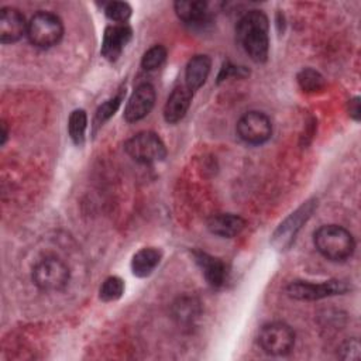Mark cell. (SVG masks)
<instances>
[{
	"mask_svg": "<svg viewBox=\"0 0 361 361\" xmlns=\"http://www.w3.org/2000/svg\"><path fill=\"white\" fill-rule=\"evenodd\" d=\"M235 32L240 45L254 62L262 63L267 61L269 51V24L261 10L247 11L238 20Z\"/></svg>",
	"mask_w": 361,
	"mask_h": 361,
	"instance_id": "cell-1",
	"label": "cell"
},
{
	"mask_svg": "<svg viewBox=\"0 0 361 361\" xmlns=\"http://www.w3.org/2000/svg\"><path fill=\"white\" fill-rule=\"evenodd\" d=\"M313 243L324 258L336 262L350 258L355 248L353 234L337 224L319 227L313 234Z\"/></svg>",
	"mask_w": 361,
	"mask_h": 361,
	"instance_id": "cell-2",
	"label": "cell"
},
{
	"mask_svg": "<svg viewBox=\"0 0 361 361\" xmlns=\"http://www.w3.org/2000/svg\"><path fill=\"white\" fill-rule=\"evenodd\" d=\"M69 268L58 257L41 258L32 268V282L42 292L62 290L69 282Z\"/></svg>",
	"mask_w": 361,
	"mask_h": 361,
	"instance_id": "cell-3",
	"label": "cell"
},
{
	"mask_svg": "<svg viewBox=\"0 0 361 361\" xmlns=\"http://www.w3.org/2000/svg\"><path fill=\"white\" fill-rule=\"evenodd\" d=\"M62 35V20L54 13L38 11L28 21L27 37L37 48H51L61 41Z\"/></svg>",
	"mask_w": 361,
	"mask_h": 361,
	"instance_id": "cell-4",
	"label": "cell"
},
{
	"mask_svg": "<svg viewBox=\"0 0 361 361\" xmlns=\"http://www.w3.org/2000/svg\"><path fill=\"white\" fill-rule=\"evenodd\" d=\"M126 152L137 162L152 164L166 157V147L158 134L141 131L130 137L124 144Z\"/></svg>",
	"mask_w": 361,
	"mask_h": 361,
	"instance_id": "cell-5",
	"label": "cell"
},
{
	"mask_svg": "<svg viewBox=\"0 0 361 361\" xmlns=\"http://www.w3.org/2000/svg\"><path fill=\"white\" fill-rule=\"evenodd\" d=\"M258 344L269 355H286L295 345V331L283 322L267 323L258 333Z\"/></svg>",
	"mask_w": 361,
	"mask_h": 361,
	"instance_id": "cell-6",
	"label": "cell"
},
{
	"mask_svg": "<svg viewBox=\"0 0 361 361\" xmlns=\"http://www.w3.org/2000/svg\"><path fill=\"white\" fill-rule=\"evenodd\" d=\"M350 289L347 282L340 279H330L320 283L306 282V281H295L290 282L286 288V292L290 298L298 300H319L323 298L343 295Z\"/></svg>",
	"mask_w": 361,
	"mask_h": 361,
	"instance_id": "cell-7",
	"label": "cell"
},
{
	"mask_svg": "<svg viewBox=\"0 0 361 361\" xmlns=\"http://www.w3.org/2000/svg\"><path fill=\"white\" fill-rule=\"evenodd\" d=\"M314 207V200H307L300 207H298L290 216H288L275 230L272 235V245L281 251L289 248L298 231L302 228L303 223H306L307 219L312 216Z\"/></svg>",
	"mask_w": 361,
	"mask_h": 361,
	"instance_id": "cell-8",
	"label": "cell"
},
{
	"mask_svg": "<svg viewBox=\"0 0 361 361\" xmlns=\"http://www.w3.org/2000/svg\"><path fill=\"white\" fill-rule=\"evenodd\" d=\"M235 130L244 142L252 145L264 144L272 135L271 120L262 111H248L241 116Z\"/></svg>",
	"mask_w": 361,
	"mask_h": 361,
	"instance_id": "cell-9",
	"label": "cell"
},
{
	"mask_svg": "<svg viewBox=\"0 0 361 361\" xmlns=\"http://www.w3.org/2000/svg\"><path fill=\"white\" fill-rule=\"evenodd\" d=\"M155 104V89L151 83H141L138 85L134 92L131 93L126 109H124V118L128 123H134L142 120L145 116L149 114Z\"/></svg>",
	"mask_w": 361,
	"mask_h": 361,
	"instance_id": "cell-10",
	"label": "cell"
},
{
	"mask_svg": "<svg viewBox=\"0 0 361 361\" xmlns=\"http://www.w3.org/2000/svg\"><path fill=\"white\" fill-rule=\"evenodd\" d=\"M133 30L131 27L126 24H111L106 27L102 41V49L100 54L110 62H114L118 59L121 52L124 51L126 45L131 41Z\"/></svg>",
	"mask_w": 361,
	"mask_h": 361,
	"instance_id": "cell-11",
	"label": "cell"
},
{
	"mask_svg": "<svg viewBox=\"0 0 361 361\" xmlns=\"http://www.w3.org/2000/svg\"><path fill=\"white\" fill-rule=\"evenodd\" d=\"M27 25L24 16L14 7H3L0 13V41L1 44H11L18 41L24 34L27 35Z\"/></svg>",
	"mask_w": 361,
	"mask_h": 361,
	"instance_id": "cell-12",
	"label": "cell"
},
{
	"mask_svg": "<svg viewBox=\"0 0 361 361\" xmlns=\"http://www.w3.org/2000/svg\"><path fill=\"white\" fill-rule=\"evenodd\" d=\"M192 97H193V92L186 85L176 86L168 96L166 103L164 106L165 121L169 124H175L180 121L190 107Z\"/></svg>",
	"mask_w": 361,
	"mask_h": 361,
	"instance_id": "cell-13",
	"label": "cell"
},
{
	"mask_svg": "<svg viewBox=\"0 0 361 361\" xmlns=\"http://www.w3.org/2000/svg\"><path fill=\"white\" fill-rule=\"evenodd\" d=\"M195 259L197 265L200 267L207 283L213 288H220L224 285L227 279V268L226 264L216 258L212 257L203 251H195Z\"/></svg>",
	"mask_w": 361,
	"mask_h": 361,
	"instance_id": "cell-14",
	"label": "cell"
},
{
	"mask_svg": "<svg viewBox=\"0 0 361 361\" xmlns=\"http://www.w3.org/2000/svg\"><path fill=\"white\" fill-rule=\"evenodd\" d=\"M244 227H245V220L231 213H220V214L212 216L207 221L209 231L224 238H231L240 234Z\"/></svg>",
	"mask_w": 361,
	"mask_h": 361,
	"instance_id": "cell-15",
	"label": "cell"
},
{
	"mask_svg": "<svg viewBox=\"0 0 361 361\" xmlns=\"http://www.w3.org/2000/svg\"><path fill=\"white\" fill-rule=\"evenodd\" d=\"M212 61L207 55H195L189 59L185 69V85L192 90H197L204 85L210 73Z\"/></svg>",
	"mask_w": 361,
	"mask_h": 361,
	"instance_id": "cell-16",
	"label": "cell"
},
{
	"mask_svg": "<svg viewBox=\"0 0 361 361\" xmlns=\"http://www.w3.org/2000/svg\"><path fill=\"white\" fill-rule=\"evenodd\" d=\"M162 252L154 247H145L137 251L131 261V271L138 278L148 276L159 264Z\"/></svg>",
	"mask_w": 361,
	"mask_h": 361,
	"instance_id": "cell-17",
	"label": "cell"
},
{
	"mask_svg": "<svg viewBox=\"0 0 361 361\" xmlns=\"http://www.w3.org/2000/svg\"><path fill=\"white\" fill-rule=\"evenodd\" d=\"M175 13L186 24H200L207 20L209 4L206 1H192V0H179L173 4Z\"/></svg>",
	"mask_w": 361,
	"mask_h": 361,
	"instance_id": "cell-18",
	"label": "cell"
},
{
	"mask_svg": "<svg viewBox=\"0 0 361 361\" xmlns=\"http://www.w3.org/2000/svg\"><path fill=\"white\" fill-rule=\"evenodd\" d=\"M87 127V116L86 111L82 109L73 110L68 120V131L71 140L76 145H82L85 142V133Z\"/></svg>",
	"mask_w": 361,
	"mask_h": 361,
	"instance_id": "cell-19",
	"label": "cell"
},
{
	"mask_svg": "<svg viewBox=\"0 0 361 361\" xmlns=\"http://www.w3.org/2000/svg\"><path fill=\"white\" fill-rule=\"evenodd\" d=\"M124 293V282L118 276H109L103 281L100 289H99V296L103 302H113L121 298Z\"/></svg>",
	"mask_w": 361,
	"mask_h": 361,
	"instance_id": "cell-20",
	"label": "cell"
},
{
	"mask_svg": "<svg viewBox=\"0 0 361 361\" xmlns=\"http://www.w3.org/2000/svg\"><path fill=\"white\" fill-rule=\"evenodd\" d=\"M121 100H123V94H117L97 107V110L94 113V118H93L94 130L102 127L117 111V109L121 104Z\"/></svg>",
	"mask_w": 361,
	"mask_h": 361,
	"instance_id": "cell-21",
	"label": "cell"
},
{
	"mask_svg": "<svg viewBox=\"0 0 361 361\" xmlns=\"http://www.w3.org/2000/svg\"><path fill=\"white\" fill-rule=\"evenodd\" d=\"M298 83L305 92H317L323 89L324 79L317 71L312 68H306L299 72Z\"/></svg>",
	"mask_w": 361,
	"mask_h": 361,
	"instance_id": "cell-22",
	"label": "cell"
},
{
	"mask_svg": "<svg viewBox=\"0 0 361 361\" xmlns=\"http://www.w3.org/2000/svg\"><path fill=\"white\" fill-rule=\"evenodd\" d=\"M166 59V48L164 45H154L145 54L141 59V66L145 71H155L162 66V63Z\"/></svg>",
	"mask_w": 361,
	"mask_h": 361,
	"instance_id": "cell-23",
	"label": "cell"
},
{
	"mask_svg": "<svg viewBox=\"0 0 361 361\" xmlns=\"http://www.w3.org/2000/svg\"><path fill=\"white\" fill-rule=\"evenodd\" d=\"M131 6L126 1H110L104 7L106 17L117 24H126L131 16Z\"/></svg>",
	"mask_w": 361,
	"mask_h": 361,
	"instance_id": "cell-24",
	"label": "cell"
},
{
	"mask_svg": "<svg viewBox=\"0 0 361 361\" xmlns=\"http://www.w3.org/2000/svg\"><path fill=\"white\" fill-rule=\"evenodd\" d=\"M360 341L357 338H351L345 341L340 348V357L343 360H358L360 358Z\"/></svg>",
	"mask_w": 361,
	"mask_h": 361,
	"instance_id": "cell-25",
	"label": "cell"
},
{
	"mask_svg": "<svg viewBox=\"0 0 361 361\" xmlns=\"http://www.w3.org/2000/svg\"><path fill=\"white\" fill-rule=\"evenodd\" d=\"M350 116H353L355 120H358L360 117V102H358V97L353 99L350 102Z\"/></svg>",
	"mask_w": 361,
	"mask_h": 361,
	"instance_id": "cell-26",
	"label": "cell"
},
{
	"mask_svg": "<svg viewBox=\"0 0 361 361\" xmlns=\"http://www.w3.org/2000/svg\"><path fill=\"white\" fill-rule=\"evenodd\" d=\"M3 133H1V144L6 142V138H7V130H6V123H3Z\"/></svg>",
	"mask_w": 361,
	"mask_h": 361,
	"instance_id": "cell-27",
	"label": "cell"
}]
</instances>
